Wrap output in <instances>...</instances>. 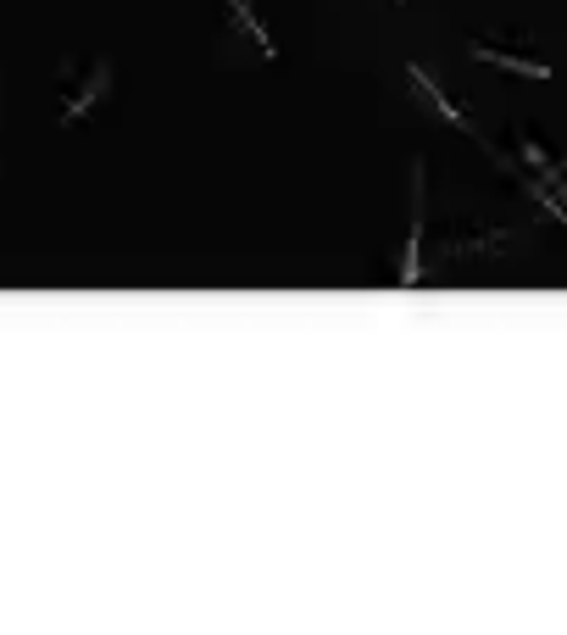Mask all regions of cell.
I'll list each match as a JSON object with an SVG mask.
<instances>
[{
	"label": "cell",
	"mask_w": 567,
	"mask_h": 635,
	"mask_svg": "<svg viewBox=\"0 0 567 635\" xmlns=\"http://www.w3.org/2000/svg\"><path fill=\"white\" fill-rule=\"evenodd\" d=\"M406 79L417 84V95H423V101H428V107H434V112H439V118H445V123L456 129V134H467V140H478V123H473V118H467V112H462L456 101H445V90H439V84H434V79H428L423 68H406ZM478 145H484V140H478Z\"/></svg>",
	"instance_id": "cell-1"
},
{
	"label": "cell",
	"mask_w": 567,
	"mask_h": 635,
	"mask_svg": "<svg viewBox=\"0 0 567 635\" xmlns=\"http://www.w3.org/2000/svg\"><path fill=\"white\" fill-rule=\"evenodd\" d=\"M467 51H473V62H489V68H506V73H528V79H550V68H545L539 57L500 51V46H489V40H467Z\"/></svg>",
	"instance_id": "cell-2"
},
{
	"label": "cell",
	"mask_w": 567,
	"mask_h": 635,
	"mask_svg": "<svg viewBox=\"0 0 567 635\" xmlns=\"http://www.w3.org/2000/svg\"><path fill=\"white\" fill-rule=\"evenodd\" d=\"M423 212H428V195H423V162H417V201H412V245H406V262H401V284H423Z\"/></svg>",
	"instance_id": "cell-3"
},
{
	"label": "cell",
	"mask_w": 567,
	"mask_h": 635,
	"mask_svg": "<svg viewBox=\"0 0 567 635\" xmlns=\"http://www.w3.org/2000/svg\"><path fill=\"white\" fill-rule=\"evenodd\" d=\"M107 90H112V68H107V57H101V62L90 68V84L68 95V107H62V129H68V123H79V118H84V112H90Z\"/></svg>",
	"instance_id": "cell-4"
},
{
	"label": "cell",
	"mask_w": 567,
	"mask_h": 635,
	"mask_svg": "<svg viewBox=\"0 0 567 635\" xmlns=\"http://www.w3.org/2000/svg\"><path fill=\"white\" fill-rule=\"evenodd\" d=\"M229 18H234V23H240V29H245V34L256 40V51H262L267 62H279V46H273V34L262 29V18H256V12L245 7V0H229Z\"/></svg>",
	"instance_id": "cell-5"
},
{
	"label": "cell",
	"mask_w": 567,
	"mask_h": 635,
	"mask_svg": "<svg viewBox=\"0 0 567 635\" xmlns=\"http://www.w3.org/2000/svg\"><path fill=\"white\" fill-rule=\"evenodd\" d=\"M401 7H406V0H401Z\"/></svg>",
	"instance_id": "cell-6"
}]
</instances>
